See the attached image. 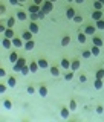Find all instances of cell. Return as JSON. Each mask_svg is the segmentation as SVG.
Here are the masks:
<instances>
[{
  "mask_svg": "<svg viewBox=\"0 0 104 122\" xmlns=\"http://www.w3.org/2000/svg\"><path fill=\"white\" fill-rule=\"evenodd\" d=\"M41 9H43L46 14H48V12H52V9H54V3H52V2H49V0H44V2L41 3Z\"/></svg>",
  "mask_w": 104,
  "mask_h": 122,
  "instance_id": "obj_2",
  "label": "cell"
},
{
  "mask_svg": "<svg viewBox=\"0 0 104 122\" xmlns=\"http://www.w3.org/2000/svg\"><path fill=\"white\" fill-rule=\"evenodd\" d=\"M6 76V72H5V69H0V78H5Z\"/></svg>",
  "mask_w": 104,
  "mask_h": 122,
  "instance_id": "obj_46",
  "label": "cell"
},
{
  "mask_svg": "<svg viewBox=\"0 0 104 122\" xmlns=\"http://www.w3.org/2000/svg\"><path fill=\"white\" fill-rule=\"evenodd\" d=\"M43 2H44V0H34V3H35V5H40V6H41Z\"/></svg>",
  "mask_w": 104,
  "mask_h": 122,
  "instance_id": "obj_48",
  "label": "cell"
},
{
  "mask_svg": "<svg viewBox=\"0 0 104 122\" xmlns=\"http://www.w3.org/2000/svg\"><path fill=\"white\" fill-rule=\"evenodd\" d=\"M5 14H6V8H5V5H0V15L3 17Z\"/></svg>",
  "mask_w": 104,
  "mask_h": 122,
  "instance_id": "obj_41",
  "label": "cell"
},
{
  "mask_svg": "<svg viewBox=\"0 0 104 122\" xmlns=\"http://www.w3.org/2000/svg\"><path fill=\"white\" fill-rule=\"evenodd\" d=\"M18 58H20V56H18V53H17V52H11V53H9V61H11L12 64H14V63H17V60H18Z\"/></svg>",
  "mask_w": 104,
  "mask_h": 122,
  "instance_id": "obj_25",
  "label": "cell"
},
{
  "mask_svg": "<svg viewBox=\"0 0 104 122\" xmlns=\"http://www.w3.org/2000/svg\"><path fill=\"white\" fill-rule=\"evenodd\" d=\"M95 26H97V29H99V30H104V20H103V18H101V20H98Z\"/></svg>",
  "mask_w": 104,
  "mask_h": 122,
  "instance_id": "obj_36",
  "label": "cell"
},
{
  "mask_svg": "<svg viewBox=\"0 0 104 122\" xmlns=\"http://www.w3.org/2000/svg\"><path fill=\"white\" fill-rule=\"evenodd\" d=\"M97 113H98V114H103V113H104V108H103L101 105H98V107H97Z\"/></svg>",
  "mask_w": 104,
  "mask_h": 122,
  "instance_id": "obj_43",
  "label": "cell"
},
{
  "mask_svg": "<svg viewBox=\"0 0 104 122\" xmlns=\"http://www.w3.org/2000/svg\"><path fill=\"white\" fill-rule=\"evenodd\" d=\"M38 95H40L41 98H46V96H48V87H46V86H40V89H38Z\"/></svg>",
  "mask_w": 104,
  "mask_h": 122,
  "instance_id": "obj_20",
  "label": "cell"
},
{
  "mask_svg": "<svg viewBox=\"0 0 104 122\" xmlns=\"http://www.w3.org/2000/svg\"><path fill=\"white\" fill-rule=\"evenodd\" d=\"M6 28H8V26H5V25H3V23H2V25H0V32H2V34H5Z\"/></svg>",
  "mask_w": 104,
  "mask_h": 122,
  "instance_id": "obj_44",
  "label": "cell"
},
{
  "mask_svg": "<svg viewBox=\"0 0 104 122\" xmlns=\"http://www.w3.org/2000/svg\"><path fill=\"white\" fill-rule=\"evenodd\" d=\"M75 15H77V11L74 9V8H67V9H66V17L69 18V20H72Z\"/></svg>",
  "mask_w": 104,
  "mask_h": 122,
  "instance_id": "obj_12",
  "label": "cell"
},
{
  "mask_svg": "<svg viewBox=\"0 0 104 122\" xmlns=\"http://www.w3.org/2000/svg\"><path fill=\"white\" fill-rule=\"evenodd\" d=\"M77 38H78V43L80 44H84L87 41V35L84 32H78V37H77Z\"/></svg>",
  "mask_w": 104,
  "mask_h": 122,
  "instance_id": "obj_18",
  "label": "cell"
},
{
  "mask_svg": "<svg viewBox=\"0 0 104 122\" xmlns=\"http://www.w3.org/2000/svg\"><path fill=\"white\" fill-rule=\"evenodd\" d=\"M93 8H95V9H101V11H103L104 5H103L101 2H99V0H95V2H93Z\"/></svg>",
  "mask_w": 104,
  "mask_h": 122,
  "instance_id": "obj_34",
  "label": "cell"
},
{
  "mask_svg": "<svg viewBox=\"0 0 104 122\" xmlns=\"http://www.w3.org/2000/svg\"><path fill=\"white\" fill-rule=\"evenodd\" d=\"M37 14H38V20H44V17H46V12H44L43 9H40Z\"/></svg>",
  "mask_w": 104,
  "mask_h": 122,
  "instance_id": "obj_38",
  "label": "cell"
},
{
  "mask_svg": "<svg viewBox=\"0 0 104 122\" xmlns=\"http://www.w3.org/2000/svg\"><path fill=\"white\" fill-rule=\"evenodd\" d=\"M103 86H104V82H103V79H95V82H93V87H95V89H97V90H101L103 89Z\"/></svg>",
  "mask_w": 104,
  "mask_h": 122,
  "instance_id": "obj_28",
  "label": "cell"
},
{
  "mask_svg": "<svg viewBox=\"0 0 104 122\" xmlns=\"http://www.w3.org/2000/svg\"><path fill=\"white\" fill-rule=\"evenodd\" d=\"M29 20L31 21H37L38 20V14L37 12H29Z\"/></svg>",
  "mask_w": 104,
  "mask_h": 122,
  "instance_id": "obj_37",
  "label": "cell"
},
{
  "mask_svg": "<svg viewBox=\"0 0 104 122\" xmlns=\"http://www.w3.org/2000/svg\"><path fill=\"white\" fill-rule=\"evenodd\" d=\"M72 20H74L75 23H78V25H80V23H83V17H81V15H78V14H77L75 17L72 18Z\"/></svg>",
  "mask_w": 104,
  "mask_h": 122,
  "instance_id": "obj_39",
  "label": "cell"
},
{
  "mask_svg": "<svg viewBox=\"0 0 104 122\" xmlns=\"http://www.w3.org/2000/svg\"><path fill=\"white\" fill-rule=\"evenodd\" d=\"M2 46L5 49H11V47H14L12 46V40L11 38H6V37H3V40H2Z\"/></svg>",
  "mask_w": 104,
  "mask_h": 122,
  "instance_id": "obj_7",
  "label": "cell"
},
{
  "mask_svg": "<svg viewBox=\"0 0 104 122\" xmlns=\"http://www.w3.org/2000/svg\"><path fill=\"white\" fill-rule=\"evenodd\" d=\"M40 9H41V6H40V5H35V3H32V5L28 8V12H38Z\"/></svg>",
  "mask_w": 104,
  "mask_h": 122,
  "instance_id": "obj_22",
  "label": "cell"
},
{
  "mask_svg": "<svg viewBox=\"0 0 104 122\" xmlns=\"http://www.w3.org/2000/svg\"><path fill=\"white\" fill-rule=\"evenodd\" d=\"M3 37H6V38H12L15 37V34H14V30H12V28H6V30H5V34H3Z\"/></svg>",
  "mask_w": 104,
  "mask_h": 122,
  "instance_id": "obj_17",
  "label": "cell"
},
{
  "mask_svg": "<svg viewBox=\"0 0 104 122\" xmlns=\"http://www.w3.org/2000/svg\"><path fill=\"white\" fill-rule=\"evenodd\" d=\"M12 46H14V47H23V46H25V44H23V38H18V37H14L12 38Z\"/></svg>",
  "mask_w": 104,
  "mask_h": 122,
  "instance_id": "obj_8",
  "label": "cell"
},
{
  "mask_svg": "<svg viewBox=\"0 0 104 122\" xmlns=\"http://www.w3.org/2000/svg\"><path fill=\"white\" fill-rule=\"evenodd\" d=\"M28 29H29L32 34H38V30H40V28H38V25H37L35 21H31L29 26H28Z\"/></svg>",
  "mask_w": 104,
  "mask_h": 122,
  "instance_id": "obj_9",
  "label": "cell"
},
{
  "mask_svg": "<svg viewBox=\"0 0 104 122\" xmlns=\"http://www.w3.org/2000/svg\"><path fill=\"white\" fill-rule=\"evenodd\" d=\"M95 30H97V26H93V25H87L86 28H84V34H86L87 37H89V35H92V37H93Z\"/></svg>",
  "mask_w": 104,
  "mask_h": 122,
  "instance_id": "obj_4",
  "label": "cell"
},
{
  "mask_svg": "<svg viewBox=\"0 0 104 122\" xmlns=\"http://www.w3.org/2000/svg\"><path fill=\"white\" fill-rule=\"evenodd\" d=\"M15 17H17V20H18V21H26V20L29 18V14H26L25 11L18 9V12L15 14Z\"/></svg>",
  "mask_w": 104,
  "mask_h": 122,
  "instance_id": "obj_3",
  "label": "cell"
},
{
  "mask_svg": "<svg viewBox=\"0 0 104 122\" xmlns=\"http://www.w3.org/2000/svg\"><path fill=\"white\" fill-rule=\"evenodd\" d=\"M60 114H61V117H63V119H67L69 114H71V108H67V107H61Z\"/></svg>",
  "mask_w": 104,
  "mask_h": 122,
  "instance_id": "obj_10",
  "label": "cell"
},
{
  "mask_svg": "<svg viewBox=\"0 0 104 122\" xmlns=\"http://www.w3.org/2000/svg\"><path fill=\"white\" fill-rule=\"evenodd\" d=\"M75 3H78V5H81V3H84V0H75Z\"/></svg>",
  "mask_w": 104,
  "mask_h": 122,
  "instance_id": "obj_49",
  "label": "cell"
},
{
  "mask_svg": "<svg viewBox=\"0 0 104 122\" xmlns=\"http://www.w3.org/2000/svg\"><path fill=\"white\" fill-rule=\"evenodd\" d=\"M99 2H101V3H103V5H104V0H99Z\"/></svg>",
  "mask_w": 104,
  "mask_h": 122,
  "instance_id": "obj_52",
  "label": "cell"
},
{
  "mask_svg": "<svg viewBox=\"0 0 104 122\" xmlns=\"http://www.w3.org/2000/svg\"><path fill=\"white\" fill-rule=\"evenodd\" d=\"M67 2H75V0H67Z\"/></svg>",
  "mask_w": 104,
  "mask_h": 122,
  "instance_id": "obj_53",
  "label": "cell"
},
{
  "mask_svg": "<svg viewBox=\"0 0 104 122\" xmlns=\"http://www.w3.org/2000/svg\"><path fill=\"white\" fill-rule=\"evenodd\" d=\"M9 3H11L12 6H17V5H18L20 2H18V0H9Z\"/></svg>",
  "mask_w": 104,
  "mask_h": 122,
  "instance_id": "obj_47",
  "label": "cell"
},
{
  "mask_svg": "<svg viewBox=\"0 0 104 122\" xmlns=\"http://www.w3.org/2000/svg\"><path fill=\"white\" fill-rule=\"evenodd\" d=\"M28 66H29V69H31V73H35L38 69H40V67H38V63H37V61H31Z\"/></svg>",
  "mask_w": 104,
  "mask_h": 122,
  "instance_id": "obj_14",
  "label": "cell"
},
{
  "mask_svg": "<svg viewBox=\"0 0 104 122\" xmlns=\"http://www.w3.org/2000/svg\"><path fill=\"white\" fill-rule=\"evenodd\" d=\"M18 2H20V3H25V2H26V0H18Z\"/></svg>",
  "mask_w": 104,
  "mask_h": 122,
  "instance_id": "obj_50",
  "label": "cell"
},
{
  "mask_svg": "<svg viewBox=\"0 0 104 122\" xmlns=\"http://www.w3.org/2000/svg\"><path fill=\"white\" fill-rule=\"evenodd\" d=\"M3 108H5V110H11V108H12V102H11L9 99H5V101H3Z\"/></svg>",
  "mask_w": 104,
  "mask_h": 122,
  "instance_id": "obj_29",
  "label": "cell"
},
{
  "mask_svg": "<svg viewBox=\"0 0 104 122\" xmlns=\"http://www.w3.org/2000/svg\"><path fill=\"white\" fill-rule=\"evenodd\" d=\"M60 66L63 67V69H66V70H69V69H71V61H69L67 58H63L60 61Z\"/></svg>",
  "mask_w": 104,
  "mask_h": 122,
  "instance_id": "obj_16",
  "label": "cell"
},
{
  "mask_svg": "<svg viewBox=\"0 0 104 122\" xmlns=\"http://www.w3.org/2000/svg\"><path fill=\"white\" fill-rule=\"evenodd\" d=\"M23 47H25V51L31 52L34 47H35V43H34V40H29V41H26V43H25V46H23Z\"/></svg>",
  "mask_w": 104,
  "mask_h": 122,
  "instance_id": "obj_11",
  "label": "cell"
},
{
  "mask_svg": "<svg viewBox=\"0 0 104 122\" xmlns=\"http://www.w3.org/2000/svg\"><path fill=\"white\" fill-rule=\"evenodd\" d=\"M92 43H93L95 46H99V47H103L104 41H103V40H101L99 37H93V38H92Z\"/></svg>",
  "mask_w": 104,
  "mask_h": 122,
  "instance_id": "obj_26",
  "label": "cell"
},
{
  "mask_svg": "<svg viewBox=\"0 0 104 122\" xmlns=\"http://www.w3.org/2000/svg\"><path fill=\"white\" fill-rule=\"evenodd\" d=\"M80 81H81V82H86L87 81V76L86 75H80Z\"/></svg>",
  "mask_w": 104,
  "mask_h": 122,
  "instance_id": "obj_45",
  "label": "cell"
},
{
  "mask_svg": "<svg viewBox=\"0 0 104 122\" xmlns=\"http://www.w3.org/2000/svg\"><path fill=\"white\" fill-rule=\"evenodd\" d=\"M49 72H51V75H52V76H55V78H58V76L61 75V73H60V70H58V67H55V66L49 67Z\"/></svg>",
  "mask_w": 104,
  "mask_h": 122,
  "instance_id": "obj_21",
  "label": "cell"
},
{
  "mask_svg": "<svg viewBox=\"0 0 104 122\" xmlns=\"http://www.w3.org/2000/svg\"><path fill=\"white\" fill-rule=\"evenodd\" d=\"M6 86H8V84H6ZM6 86H5V84H0V93H5V92H6Z\"/></svg>",
  "mask_w": 104,
  "mask_h": 122,
  "instance_id": "obj_42",
  "label": "cell"
},
{
  "mask_svg": "<svg viewBox=\"0 0 104 122\" xmlns=\"http://www.w3.org/2000/svg\"><path fill=\"white\" fill-rule=\"evenodd\" d=\"M99 49H101L99 46H95V44H93V46L90 47V52H92V55H93V56H98V55H99V52H101Z\"/></svg>",
  "mask_w": 104,
  "mask_h": 122,
  "instance_id": "obj_27",
  "label": "cell"
},
{
  "mask_svg": "<svg viewBox=\"0 0 104 122\" xmlns=\"http://www.w3.org/2000/svg\"><path fill=\"white\" fill-rule=\"evenodd\" d=\"M95 78H98V79H104V69H98L97 73H95Z\"/></svg>",
  "mask_w": 104,
  "mask_h": 122,
  "instance_id": "obj_31",
  "label": "cell"
},
{
  "mask_svg": "<svg viewBox=\"0 0 104 122\" xmlns=\"http://www.w3.org/2000/svg\"><path fill=\"white\" fill-rule=\"evenodd\" d=\"M37 63H38V67L43 69V70H44V69H49V63H48V61H46L44 58H40V60L37 61Z\"/></svg>",
  "mask_w": 104,
  "mask_h": 122,
  "instance_id": "obj_13",
  "label": "cell"
},
{
  "mask_svg": "<svg viewBox=\"0 0 104 122\" xmlns=\"http://www.w3.org/2000/svg\"><path fill=\"white\" fill-rule=\"evenodd\" d=\"M69 108H71V112L77 110V101L75 99H71V101H69Z\"/></svg>",
  "mask_w": 104,
  "mask_h": 122,
  "instance_id": "obj_33",
  "label": "cell"
},
{
  "mask_svg": "<svg viewBox=\"0 0 104 122\" xmlns=\"http://www.w3.org/2000/svg\"><path fill=\"white\" fill-rule=\"evenodd\" d=\"M20 73H22L23 76H28V75L31 73V69H29L28 64H26V66H23V69H22V72H20Z\"/></svg>",
  "mask_w": 104,
  "mask_h": 122,
  "instance_id": "obj_30",
  "label": "cell"
},
{
  "mask_svg": "<svg viewBox=\"0 0 104 122\" xmlns=\"http://www.w3.org/2000/svg\"><path fill=\"white\" fill-rule=\"evenodd\" d=\"M80 67H81V61L80 60H72L71 61V70L72 72H77Z\"/></svg>",
  "mask_w": 104,
  "mask_h": 122,
  "instance_id": "obj_6",
  "label": "cell"
},
{
  "mask_svg": "<svg viewBox=\"0 0 104 122\" xmlns=\"http://www.w3.org/2000/svg\"><path fill=\"white\" fill-rule=\"evenodd\" d=\"M32 35H34V34L28 29V30H25V32L22 34V38H23L25 41H29V40H32Z\"/></svg>",
  "mask_w": 104,
  "mask_h": 122,
  "instance_id": "obj_15",
  "label": "cell"
},
{
  "mask_svg": "<svg viewBox=\"0 0 104 122\" xmlns=\"http://www.w3.org/2000/svg\"><path fill=\"white\" fill-rule=\"evenodd\" d=\"M81 56H83L84 60L90 58V56H92V52H90V49H86V51H83V53H81Z\"/></svg>",
  "mask_w": 104,
  "mask_h": 122,
  "instance_id": "obj_32",
  "label": "cell"
},
{
  "mask_svg": "<svg viewBox=\"0 0 104 122\" xmlns=\"http://www.w3.org/2000/svg\"><path fill=\"white\" fill-rule=\"evenodd\" d=\"M6 84H8V87L14 89V87L17 86V79H15L14 76H9V78H8V81H6Z\"/></svg>",
  "mask_w": 104,
  "mask_h": 122,
  "instance_id": "obj_19",
  "label": "cell"
},
{
  "mask_svg": "<svg viewBox=\"0 0 104 122\" xmlns=\"http://www.w3.org/2000/svg\"><path fill=\"white\" fill-rule=\"evenodd\" d=\"M63 78L66 79V81H72V79H74V73H72V72H67V73L63 75Z\"/></svg>",
  "mask_w": 104,
  "mask_h": 122,
  "instance_id": "obj_35",
  "label": "cell"
},
{
  "mask_svg": "<svg viewBox=\"0 0 104 122\" xmlns=\"http://www.w3.org/2000/svg\"><path fill=\"white\" fill-rule=\"evenodd\" d=\"M26 92H28L29 95H34V93H35V87H32V86H28V89H26Z\"/></svg>",
  "mask_w": 104,
  "mask_h": 122,
  "instance_id": "obj_40",
  "label": "cell"
},
{
  "mask_svg": "<svg viewBox=\"0 0 104 122\" xmlns=\"http://www.w3.org/2000/svg\"><path fill=\"white\" fill-rule=\"evenodd\" d=\"M15 21H17V17H9L6 20V26H8V28H14V26H15Z\"/></svg>",
  "mask_w": 104,
  "mask_h": 122,
  "instance_id": "obj_23",
  "label": "cell"
},
{
  "mask_svg": "<svg viewBox=\"0 0 104 122\" xmlns=\"http://www.w3.org/2000/svg\"><path fill=\"white\" fill-rule=\"evenodd\" d=\"M49 2H52V3H55V2H57V0H49Z\"/></svg>",
  "mask_w": 104,
  "mask_h": 122,
  "instance_id": "obj_51",
  "label": "cell"
},
{
  "mask_svg": "<svg viewBox=\"0 0 104 122\" xmlns=\"http://www.w3.org/2000/svg\"><path fill=\"white\" fill-rule=\"evenodd\" d=\"M71 44V37L69 35H64L63 38H61V46H63V47H66V46H69Z\"/></svg>",
  "mask_w": 104,
  "mask_h": 122,
  "instance_id": "obj_24",
  "label": "cell"
},
{
  "mask_svg": "<svg viewBox=\"0 0 104 122\" xmlns=\"http://www.w3.org/2000/svg\"><path fill=\"white\" fill-rule=\"evenodd\" d=\"M103 14H104V11H101V9H95L93 12H92V20H95V21L101 20V18H103Z\"/></svg>",
  "mask_w": 104,
  "mask_h": 122,
  "instance_id": "obj_5",
  "label": "cell"
},
{
  "mask_svg": "<svg viewBox=\"0 0 104 122\" xmlns=\"http://www.w3.org/2000/svg\"><path fill=\"white\" fill-rule=\"evenodd\" d=\"M23 66H26V58L20 56V58L17 60V63H14L12 70L15 72V73H20V72H22V69H23Z\"/></svg>",
  "mask_w": 104,
  "mask_h": 122,
  "instance_id": "obj_1",
  "label": "cell"
}]
</instances>
